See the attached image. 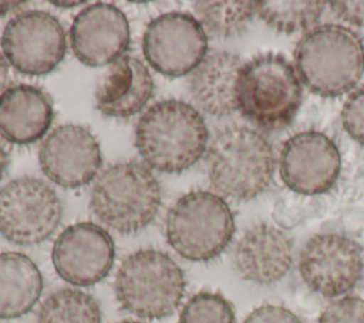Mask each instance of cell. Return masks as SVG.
Listing matches in <instances>:
<instances>
[{"label":"cell","instance_id":"1","mask_svg":"<svg viewBox=\"0 0 364 323\" xmlns=\"http://www.w3.org/2000/svg\"><path fill=\"white\" fill-rule=\"evenodd\" d=\"M209 131L202 114L181 100L148 107L135 127V147L148 168L179 174L206 152Z\"/></svg>","mask_w":364,"mask_h":323},{"label":"cell","instance_id":"2","mask_svg":"<svg viewBox=\"0 0 364 323\" xmlns=\"http://www.w3.org/2000/svg\"><path fill=\"white\" fill-rule=\"evenodd\" d=\"M294 65L301 84L313 94L344 95L364 74V40L346 26H314L296 46Z\"/></svg>","mask_w":364,"mask_h":323},{"label":"cell","instance_id":"3","mask_svg":"<svg viewBox=\"0 0 364 323\" xmlns=\"http://www.w3.org/2000/svg\"><path fill=\"white\" fill-rule=\"evenodd\" d=\"M162 191L151 168L136 161L108 165L95 179L90 208L108 229L121 235H135L156 218Z\"/></svg>","mask_w":364,"mask_h":323},{"label":"cell","instance_id":"4","mask_svg":"<svg viewBox=\"0 0 364 323\" xmlns=\"http://www.w3.org/2000/svg\"><path fill=\"white\" fill-rule=\"evenodd\" d=\"M206 171L218 195L250 201L260 195L273 178V149L253 128L226 127L216 134L206 149Z\"/></svg>","mask_w":364,"mask_h":323},{"label":"cell","instance_id":"5","mask_svg":"<svg viewBox=\"0 0 364 323\" xmlns=\"http://www.w3.org/2000/svg\"><path fill=\"white\" fill-rule=\"evenodd\" d=\"M303 85L293 64L282 54L260 53L242 64L236 83L240 114L262 129L287 127L299 112Z\"/></svg>","mask_w":364,"mask_h":323},{"label":"cell","instance_id":"6","mask_svg":"<svg viewBox=\"0 0 364 323\" xmlns=\"http://www.w3.org/2000/svg\"><path fill=\"white\" fill-rule=\"evenodd\" d=\"M185 275L166 253L146 248L128 255L119 265L114 292L119 306L141 319L158 320L175 313L185 293Z\"/></svg>","mask_w":364,"mask_h":323},{"label":"cell","instance_id":"7","mask_svg":"<svg viewBox=\"0 0 364 323\" xmlns=\"http://www.w3.org/2000/svg\"><path fill=\"white\" fill-rule=\"evenodd\" d=\"M235 218L228 202L209 191L182 195L165 218L168 245L183 259L208 262L218 258L232 242Z\"/></svg>","mask_w":364,"mask_h":323},{"label":"cell","instance_id":"8","mask_svg":"<svg viewBox=\"0 0 364 323\" xmlns=\"http://www.w3.org/2000/svg\"><path fill=\"white\" fill-rule=\"evenodd\" d=\"M63 203L43 179L20 176L0 188V235L17 246L46 242L60 226Z\"/></svg>","mask_w":364,"mask_h":323},{"label":"cell","instance_id":"9","mask_svg":"<svg viewBox=\"0 0 364 323\" xmlns=\"http://www.w3.org/2000/svg\"><path fill=\"white\" fill-rule=\"evenodd\" d=\"M1 53L20 74L47 75L65 57L64 27L55 16L47 11H21L11 17L3 30Z\"/></svg>","mask_w":364,"mask_h":323},{"label":"cell","instance_id":"10","mask_svg":"<svg viewBox=\"0 0 364 323\" xmlns=\"http://www.w3.org/2000/svg\"><path fill=\"white\" fill-rule=\"evenodd\" d=\"M142 53L159 74L182 77L191 74L208 54V34L192 14L164 13L146 26Z\"/></svg>","mask_w":364,"mask_h":323},{"label":"cell","instance_id":"11","mask_svg":"<svg viewBox=\"0 0 364 323\" xmlns=\"http://www.w3.org/2000/svg\"><path fill=\"white\" fill-rule=\"evenodd\" d=\"M299 270L304 283L324 297L353 290L364 272L361 246L341 233H317L303 246Z\"/></svg>","mask_w":364,"mask_h":323},{"label":"cell","instance_id":"12","mask_svg":"<svg viewBox=\"0 0 364 323\" xmlns=\"http://www.w3.org/2000/svg\"><path fill=\"white\" fill-rule=\"evenodd\" d=\"M341 171V155L326 134L301 131L284 141L279 154L283 184L300 195H318L333 188Z\"/></svg>","mask_w":364,"mask_h":323},{"label":"cell","instance_id":"13","mask_svg":"<svg viewBox=\"0 0 364 323\" xmlns=\"http://www.w3.org/2000/svg\"><path fill=\"white\" fill-rule=\"evenodd\" d=\"M51 260L63 280L87 287L108 276L115 260V245L102 226L78 222L58 235L53 245Z\"/></svg>","mask_w":364,"mask_h":323},{"label":"cell","instance_id":"14","mask_svg":"<svg viewBox=\"0 0 364 323\" xmlns=\"http://www.w3.org/2000/svg\"><path fill=\"white\" fill-rule=\"evenodd\" d=\"M43 174L55 185L77 189L97 178L102 154L94 134L77 124H64L46 135L38 149Z\"/></svg>","mask_w":364,"mask_h":323},{"label":"cell","instance_id":"15","mask_svg":"<svg viewBox=\"0 0 364 323\" xmlns=\"http://www.w3.org/2000/svg\"><path fill=\"white\" fill-rule=\"evenodd\" d=\"M70 43L74 55L88 67L109 65L124 57L131 44L127 16L114 4L98 1L73 20Z\"/></svg>","mask_w":364,"mask_h":323},{"label":"cell","instance_id":"16","mask_svg":"<svg viewBox=\"0 0 364 323\" xmlns=\"http://www.w3.org/2000/svg\"><path fill=\"white\" fill-rule=\"evenodd\" d=\"M233 263L242 279L256 285H273L291 268V240L273 225L256 223L237 240Z\"/></svg>","mask_w":364,"mask_h":323},{"label":"cell","instance_id":"17","mask_svg":"<svg viewBox=\"0 0 364 323\" xmlns=\"http://www.w3.org/2000/svg\"><path fill=\"white\" fill-rule=\"evenodd\" d=\"M148 67L132 55L109 64L95 88V107L107 118L128 120L141 112L154 94Z\"/></svg>","mask_w":364,"mask_h":323},{"label":"cell","instance_id":"18","mask_svg":"<svg viewBox=\"0 0 364 323\" xmlns=\"http://www.w3.org/2000/svg\"><path fill=\"white\" fill-rule=\"evenodd\" d=\"M54 120L51 97L40 87L14 84L0 95V137L10 144L40 141Z\"/></svg>","mask_w":364,"mask_h":323},{"label":"cell","instance_id":"19","mask_svg":"<svg viewBox=\"0 0 364 323\" xmlns=\"http://www.w3.org/2000/svg\"><path fill=\"white\" fill-rule=\"evenodd\" d=\"M242 64L233 53H208L188 78V92L195 108L212 117H228L237 111L236 83Z\"/></svg>","mask_w":364,"mask_h":323},{"label":"cell","instance_id":"20","mask_svg":"<svg viewBox=\"0 0 364 323\" xmlns=\"http://www.w3.org/2000/svg\"><path fill=\"white\" fill-rule=\"evenodd\" d=\"M43 275L36 262L21 252L0 253V319L27 314L43 293Z\"/></svg>","mask_w":364,"mask_h":323},{"label":"cell","instance_id":"21","mask_svg":"<svg viewBox=\"0 0 364 323\" xmlns=\"http://www.w3.org/2000/svg\"><path fill=\"white\" fill-rule=\"evenodd\" d=\"M253 0L195 1L193 10L206 34L216 38H232L246 31L257 14Z\"/></svg>","mask_w":364,"mask_h":323},{"label":"cell","instance_id":"22","mask_svg":"<svg viewBox=\"0 0 364 323\" xmlns=\"http://www.w3.org/2000/svg\"><path fill=\"white\" fill-rule=\"evenodd\" d=\"M98 302L87 292L61 287L50 293L40 305L37 323H101Z\"/></svg>","mask_w":364,"mask_h":323},{"label":"cell","instance_id":"23","mask_svg":"<svg viewBox=\"0 0 364 323\" xmlns=\"http://www.w3.org/2000/svg\"><path fill=\"white\" fill-rule=\"evenodd\" d=\"M326 3L318 0H264L257 3V16L280 33H304L316 26Z\"/></svg>","mask_w":364,"mask_h":323},{"label":"cell","instance_id":"24","mask_svg":"<svg viewBox=\"0 0 364 323\" xmlns=\"http://www.w3.org/2000/svg\"><path fill=\"white\" fill-rule=\"evenodd\" d=\"M178 323H235V310L223 295L202 290L183 305Z\"/></svg>","mask_w":364,"mask_h":323},{"label":"cell","instance_id":"25","mask_svg":"<svg viewBox=\"0 0 364 323\" xmlns=\"http://www.w3.org/2000/svg\"><path fill=\"white\" fill-rule=\"evenodd\" d=\"M317 323H364V299L344 296L328 303Z\"/></svg>","mask_w":364,"mask_h":323},{"label":"cell","instance_id":"26","mask_svg":"<svg viewBox=\"0 0 364 323\" xmlns=\"http://www.w3.org/2000/svg\"><path fill=\"white\" fill-rule=\"evenodd\" d=\"M340 118L348 137L360 145H364V87L354 90L347 97Z\"/></svg>","mask_w":364,"mask_h":323},{"label":"cell","instance_id":"27","mask_svg":"<svg viewBox=\"0 0 364 323\" xmlns=\"http://www.w3.org/2000/svg\"><path fill=\"white\" fill-rule=\"evenodd\" d=\"M243 323H303L293 312L277 305H262L252 310Z\"/></svg>","mask_w":364,"mask_h":323},{"label":"cell","instance_id":"28","mask_svg":"<svg viewBox=\"0 0 364 323\" xmlns=\"http://www.w3.org/2000/svg\"><path fill=\"white\" fill-rule=\"evenodd\" d=\"M330 9L341 21L354 26L364 27V1H330Z\"/></svg>","mask_w":364,"mask_h":323},{"label":"cell","instance_id":"29","mask_svg":"<svg viewBox=\"0 0 364 323\" xmlns=\"http://www.w3.org/2000/svg\"><path fill=\"white\" fill-rule=\"evenodd\" d=\"M9 84V63L3 53L0 51V95L7 90Z\"/></svg>","mask_w":364,"mask_h":323},{"label":"cell","instance_id":"30","mask_svg":"<svg viewBox=\"0 0 364 323\" xmlns=\"http://www.w3.org/2000/svg\"><path fill=\"white\" fill-rule=\"evenodd\" d=\"M9 165H10V155H9V151L6 149V147L1 144L0 141V181L3 179V176L6 175L7 169H9Z\"/></svg>","mask_w":364,"mask_h":323},{"label":"cell","instance_id":"31","mask_svg":"<svg viewBox=\"0 0 364 323\" xmlns=\"http://www.w3.org/2000/svg\"><path fill=\"white\" fill-rule=\"evenodd\" d=\"M24 4L26 1H0V17H4L11 11L18 10Z\"/></svg>","mask_w":364,"mask_h":323},{"label":"cell","instance_id":"32","mask_svg":"<svg viewBox=\"0 0 364 323\" xmlns=\"http://www.w3.org/2000/svg\"><path fill=\"white\" fill-rule=\"evenodd\" d=\"M53 4H55V6H67V3H55V1H53ZM78 4H82V3H71L68 6H78Z\"/></svg>","mask_w":364,"mask_h":323},{"label":"cell","instance_id":"33","mask_svg":"<svg viewBox=\"0 0 364 323\" xmlns=\"http://www.w3.org/2000/svg\"><path fill=\"white\" fill-rule=\"evenodd\" d=\"M117 323H144V322H138V320H121Z\"/></svg>","mask_w":364,"mask_h":323}]
</instances>
